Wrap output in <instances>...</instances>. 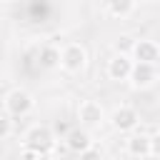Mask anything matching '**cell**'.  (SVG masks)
Segmentation results:
<instances>
[{
	"label": "cell",
	"mask_w": 160,
	"mask_h": 160,
	"mask_svg": "<svg viewBox=\"0 0 160 160\" xmlns=\"http://www.w3.org/2000/svg\"><path fill=\"white\" fill-rule=\"evenodd\" d=\"M22 145H25V150L45 158V155L55 148V132H52V128H48V125H32V128L25 132Z\"/></svg>",
	"instance_id": "obj_1"
},
{
	"label": "cell",
	"mask_w": 160,
	"mask_h": 160,
	"mask_svg": "<svg viewBox=\"0 0 160 160\" xmlns=\"http://www.w3.org/2000/svg\"><path fill=\"white\" fill-rule=\"evenodd\" d=\"M88 65V50L80 45V42H68L62 50H60V68L70 75L75 72H82Z\"/></svg>",
	"instance_id": "obj_2"
},
{
	"label": "cell",
	"mask_w": 160,
	"mask_h": 160,
	"mask_svg": "<svg viewBox=\"0 0 160 160\" xmlns=\"http://www.w3.org/2000/svg\"><path fill=\"white\" fill-rule=\"evenodd\" d=\"M32 108H35V98L22 88H15L5 95V110L10 118H25L32 112Z\"/></svg>",
	"instance_id": "obj_3"
},
{
	"label": "cell",
	"mask_w": 160,
	"mask_h": 160,
	"mask_svg": "<svg viewBox=\"0 0 160 160\" xmlns=\"http://www.w3.org/2000/svg\"><path fill=\"white\" fill-rule=\"evenodd\" d=\"M160 78L158 72V65H148V62H132V70H130V85L135 90H145L150 85H155Z\"/></svg>",
	"instance_id": "obj_4"
},
{
	"label": "cell",
	"mask_w": 160,
	"mask_h": 160,
	"mask_svg": "<svg viewBox=\"0 0 160 160\" xmlns=\"http://www.w3.org/2000/svg\"><path fill=\"white\" fill-rule=\"evenodd\" d=\"M110 122H112V128L120 130V132H132V130L140 125V112H138L132 105H120V108L112 110Z\"/></svg>",
	"instance_id": "obj_5"
},
{
	"label": "cell",
	"mask_w": 160,
	"mask_h": 160,
	"mask_svg": "<svg viewBox=\"0 0 160 160\" xmlns=\"http://www.w3.org/2000/svg\"><path fill=\"white\" fill-rule=\"evenodd\" d=\"M78 120L85 130L90 128H100V122L105 120V110L98 100H82L80 108H78Z\"/></svg>",
	"instance_id": "obj_6"
},
{
	"label": "cell",
	"mask_w": 160,
	"mask_h": 160,
	"mask_svg": "<svg viewBox=\"0 0 160 160\" xmlns=\"http://www.w3.org/2000/svg\"><path fill=\"white\" fill-rule=\"evenodd\" d=\"M130 58H132V62L158 65V62H160V45H158L155 40H135Z\"/></svg>",
	"instance_id": "obj_7"
},
{
	"label": "cell",
	"mask_w": 160,
	"mask_h": 160,
	"mask_svg": "<svg viewBox=\"0 0 160 160\" xmlns=\"http://www.w3.org/2000/svg\"><path fill=\"white\" fill-rule=\"evenodd\" d=\"M62 140H65V148H68L70 152H75V155H80V152H85L88 148H92L90 130H85V128H70Z\"/></svg>",
	"instance_id": "obj_8"
},
{
	"label": "cell",
	"mask_w": 160,
	"mask_h": 160,
	"mask_svg": "<svg viewBox=\"0 0 160 160\" xmlns=\"http://www.w3.org/2000/svg\"><path fill=\"white\" fill-rule=\"evenodd\" d=\"M130 70H132V58L130 55H112L108 60V78L115 80V82H122L130 78Z\"/></svg>",
	"instance_id": "obj_9"
},
{
	"label": "cell",
	"mask_w": 160,
	"mask_h": 160,
	"mask_svg": "<svg viewBox=\"0 0 160 160\" xmlns=\"http://www.w3.org/2000/svg\"><path fill=\"white\" fill-rule=\"evenodd\" d=\"M125 150L130 158H150V135L145 132H132L128 140H125Z\"/></svg>",
	"instance_id": "obj_10"
},
{
	"label": "cell",
	"mask_w": 160,
	"mask_h": 160,
	"mask_svg": "<svg viewBox=\"0 0 160 160\" xmlns=\"http://www.w3.org/2000/svg\"><path fill=\"white\" fill-rule=\"evenodd\" d=\"M38 62H40L42 70H55V68H60V48H55L52 42L42 45L40 52H38Z\"/></svg>",
	"instance_id": "obj_11"
},
{
	"label": "cell",
	"mask_w": 160,
	"mask_h": 160,
	"mask_svg": "<svg viewBox=\"0 0 160 160\" xmlns=\"http://www.w3.org/2000/svg\"><path fill=\"white\" fill-rule=\"evenodd\" d=\"M135 10V0H108V12L112 18H128Z\"/></svg>",
	"instance_id": "obj_12"
},
{
	"label": "cell",
	"mask_w": 160,
	"mask_h": 160,
	"mask_svg": "<svg viewBox=\"0 0 160 160\" xmlns=\"http://www.w3.org/2000/svg\"><path fill=\"white\" fill-rule=\"evenodd\" d=\"M132 45H135V38H130V35H118V38L112 40L115 55H130V52H132Z\"/></svg>",
	"instance_id": "obj_13"
},
{
	"label": "cell",
	"mask_w": 160,
	"mask_h": 160,
	"mask_svg": "<svg viewBox=\"0 0 160 160\" xmlns=\"http://www.w3.org/2000/svg\"><path fill=\"white\" fill-rule=\"evenodd\" d=\"M12 135V120L10 115H0V140H8Z\"/></svg>",
	"instance_id": "obj_14"
},
{
	"label": "cell",
	"mask_w": 160,
	"mask_h": 160,
	"mask_svg": "<svg viewBox=\"0 0 160 160\" xmlns=\"http://www.w3.org/2000/svg\"><path fill=\"white\" fill-rule=\"evenodd\" d=\"M78 160H102V152L92 145V148H88L85 152H80V155H78Z\"/></svg>",
	"instance_id": "obj_15"
},
{
	"label": "cell",
	"mask_w": 160,
	"mask_h": 160,
	"mask_svg": "<svg viewBox=\"0 0 160 160\" xmlns=\"http://www.w3.org/2000/svg\"><path fill=\"white\" fill-rule=\"evenodd\" d=\"M150 158H160V132L150 135Z\"/></svg>",
	"instance_id": "obj_16"
},
{
	"label": "cell",
	"mask_w": 160,
	"mask_h": 160,
	"mask_svg": "<svg viewBox=\"0 0 160 160\" xmlns=\"http://www.w3.org/2000/svg\"><path fill=\"white\" fill-rule=\"evenodd\" d=\"M145 2H155V0H145Z\"/></svg>",
	"instance_id": "obj_17"
},
{
	"label": "cell",
	"mask_w": 160,
	"mask_h": 160,
	"mask_svg": "<svg viewBox=\"0 0 160 160\" xmlns=\"http://www.w3.org/2000/svg\"><path fill=\"white\" fill-rule=\"evenodd\" d=\"M158 105H160V95H158Z\"/></svg>",
	"instance_id": "obj_18"
}]
</instances>
